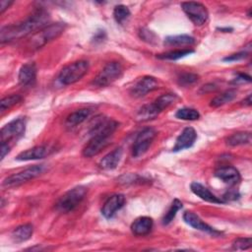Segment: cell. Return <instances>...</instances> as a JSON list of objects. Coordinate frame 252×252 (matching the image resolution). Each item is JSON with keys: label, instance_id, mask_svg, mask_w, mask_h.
Wrapping results in <instances>:
<instances>
[{"label": "cell", "instance_id": "6da1fadb", "mask_svg": "<svg viewBox=\"0 0 252 252\" xmlns=\"http://www.w3.org/2000/svg\"><path fill=\"white\" fill-rule=\"evenodd\" d=\"M48 21L49 14L47 11L42 8L37 9L25 21L3 27L0 31V41L1 43H4L22 38L37 29L40 30L44 28L47 26Z\"/></svg>", "mask_w": 252, "mask_h": 252}, {"label": "cell", "instance_id": "7a4b0ae2", "mask_svg": "<svg viewBox=\"0 0 252 252\" xmlns=\"http://www.w3.org/2000/svg\"><path fill=\"white\" fill-rule=\"evenodd\" d=\"M177 99V95L172 93L164 94L158 96L155 101L142 106L137 114L136 118L139 121H149L156 118L162 110L173 104Z\"/></svg>", "mask_w": 252, "mask_h": 252}, {"label": "cell", "instance_id": "3957f363", "mask_svg": "<svg viewBox=\"0 0 252 252\" xmlns=\"http://www.w3.org/2000/svg\"><path fill=\"white\" fill-rule=\"evenodd\" d=\"M87 191V188L82 185L76 186L68 190L59 198V200L55 204L56 211L64 214L74 211L84 200Z\"/></svg>", "mask_w": 252, "mask_h": 252}, {"label": "cell", "instance_id": "277c9868", "mask_svg": "<svg viewBox=\"0 0 252 252\" xmlns=\"http://www.w3.org/2000/svg\"><path fill=\"white\" fill-rule=\"evenodd\" d=\"M89 62L86 60H78L65 66L58 75V81L64 85H72L81 80L89 71Z\"/></svg>", "mask_w": 252, "mask_h": 252}, {"label": "cell", "instance_id": "5b68a950", "mask_svg": "<svg viewBox=\"0 0 252 252\" xmlns=\"http://www.w3.org/2000/svg\"><path fill=\"white\" fill-rule=\"evenodd\" d=\"M45 170H46L45 164L32 165L20 172L14 173V174L6 177L2 182V186L4 188H12V187L20 186V185L28 182L29 180L39 176Z\"/></svg>", "mask_w": 252, "mask_h": 252}, {"label": "cell", "instance_id": "8992f818", "mask_svg": "<svg viewBox=\"0 0 252 252\" xmlns=\"http://www.w3.org/2000/svg\"><path fill=\"white\" fill-rule=\"evenodd\" d=\"M123 73V66L117 61L108 62L99 73L94 78L92 85L96 88H104L115 82L121 77Z\"/></svg>", "mask_w": 252, "mask_h": 252}, {"label": "cell", "instance_id": "52a82bcc", "mask_svg": "<svg viewBox=\"0 0 252 252\" xmlns=\"http://www.w3.org/2000/svg\"><path fill=\"white\" fill-rule=\"evenodd\" d=\"M66 29L65 23H55L45 26L40 29L39 32L34 33L31 39L32 46L33 48H40L47 42L57 38Z\"/></svg>", "mask_w": 252, "mask_h": 252}, {"label": "cell", "instance_id": "ba28073f", "mask_svg": "<svg viewBox=\"0 0 252 252\" xmlns=\"http://www.w3.org/2000/svg\"><path fill=\"white\" fill-rule=\"evenodd\" d=\"M27 121L25 117H18L7 123L1 128L0 137L1 142H10L11 140H17L21 138L26 131Z\"/></svg>", "mask_w": 252, "mask_h": 252}, {"label": "cell", "instance_id": "9c48e42d", "mask_svg": "<svg viewBox=\"0 0 252 252\" xmlns=\"http://www.w3.org/2000/svg\"><path fill=\"white\" fill-rule=\"evenodd\" d=\"M181 8L191 22L196 26L204 25L209 17L208 10L206 7L199 2H182Z\"/></svg>", "mask_w": 252, "mask_h": 252}, {"label": "cell", "instance_id": "30bf717a", "mask_svg": "<svg viewBox=\"0 0 252 252\" xmlns=\"http://www.w3.org/2000/svg\"><path fill=\"white\" fill-rule=\"evenodd\" d=\"M157 136V132L152 127H147L143 129L138 136L136 137V140L132 147V155L135 158H138L140 156H143L153 143L154 139Z\"/></svg>", "mask_w": 252, "mask_h": 252}, {"label": "cell", "instance_id": "8fae6325", "mask_svg": "<svg viewBox=\"0 0 252 252\" xmlns=\"http://www.w3.org/2000/svg\"><path fill=\"white\" fill-rule=\"evenodd\" d=\"M110 144V136L94 135L91 136L90 141L83 149V156L85 158H92L98 155L103 149Z\"/></svg>", "mask_w": 252, "mask_h": 252}, {"label": "cell", "instance_id": "7c38bea8", "mask_svg": "<svg viewBox=\"0 0 252 252\" xmlns=\"http://www.w3.org/2000/svg\"><path fill=\"white\" fill-rule=\"evenodd\" d=\"M158 88V83L155 77L144 76L138 80L130 90V94L134 97H142Z\"/></svg>", "mask_w": 252, "mask_h": 252}, {"label": "cell", "instance_id": "4fadbf2b", "mask_svg": "<svg viewBox=\"0 0 252 252\" xmlns=\"http://www.w3.org/2000/svg\"><path fill=\"white\" fill-rule=\"evenodd\" d=\"M197 139V133L194 128L186 127L182 130L179 136L176 138L175 145L172 148V152L177 153L185 149L191 148Z\"/></svg>", "mask_w": 252, "mask_h": 252}, {"label": "cell", "instance_id": "5bb4252c", "mask_svg": "<svg viewBox=\"0 0 252 252\" xmlns=\"http://www.w3.org/2000/svg\"><path fill=\"white\" fill-rule=\"evenodd\" d=\"M125 204V196L123 194H114L110 196L103 204L101 214L105 219H111L114 217L117 211H119Z\"/></svg>", "mask_w": 252, "mask_h": 252}, {"label": "cell", "instance_id": "9a60e30c", "mask_svg": "<svg viewBox=\"0 0 252 252\" xmlns=\"http://www.w3.org/2000/svg\"><path fill=\"white\" fill-rule=\"evenodd\" d=\"M37 69L33 62L24 64L19 71L18 80L23 87H32L36 81Z\"/></svg>", "mask_w": 252, "mask_h": 252}, {"label": "cell", "instance_id": "2e32d148", "mask_svg": "<svg viewBox=\"0 0 252 252\" xmlns=\"http://www.w3.org/2000/svg\"><path fill=\"white\" fill-rule=\"evenodd\" d=\"M215 176L229 186H234L241 180L239 171L235 167L229 165L219 167L215 171Z\"/></svg>", "mask_w": 252, "mask_h": 252}, {"label": "cell", "instance_id": "e0dca14e", "mask_svg": "<svg viewBox=\"0 0 252 252\" xmlns=\"http://www.w3.org/2000/svg\"><path fill=\"white\" fill-rule=\"evenodd\" d=\"M50 153H51V150L47 146H35L33 148H31V149L21 152L16 157V160L27 161V160L40 159V158L47 157Z\"/></svg>", "mask_w": 252, "mask_h": 252}, {"label": "cell", "instance_id": "ac0fdd59", "mask_svg": "<svg viewBox=\"0 0 252 252\" xmlns=\"http://www.w3.org/2000/svg\"><path fill=\"white\" fill-rule=\"evenodd\" d=\"M183 220L187 224H189L190 226H192L198 230L208 232L211 234H219L220 233L218 230H216L215 228L210 226L208 223L203 221L198 215H196L195 213H193L191 211H186L183 214Z\"/></svg>", "mask_w": 252, "mask_h": 252}, {"label": "cell", "instance_id": "d6986e66", "mask_svg": "<svg viewBox=\"0 0 252 252\" xmlns=\"http://www.w3.org/2000/svg\"><path fill=\"white\" fill-rule=\"evenodd\" d=\"M191 191L198 196L199 198H201L202 200L209 202V203H214V204H223L224 202L222 201V199L217 197L215 194H213L207 187H205L204 185H202L199 182H192L190 185Z\"/></svg>", "mask_w": 252, "mask_h": 252}, {"label": "cell", "instance_id": "ffe728a7", "mask_svg": "<svg viewBox=\"0 0 252 252\" xmlns=\"http://www.w3.org/2000/svg\"><path fill=\"white\" fill-rule=\"evenodd\" d=\"M154 225V221L149 217H140L136 219L131 224V231L134 235L143 236L152 230Z\"/></svg>", "mask_w": 252, "mask_h": 252}, {"label": "cell", "instance_id": "44dd1931", "mask_svg": "<svg viewBox=\"0 0 252 252\" xmlns=\"http://www.w3.org/2000/svg\"><path fill=\"white\" fill-rule=\"evenodd\" d=\"M92 112H93L92 108H81L72 112L67 116L65 120V126L67 128H74L78 126L79 124L87 120L92 114Z\"/></svg>", "mask_w": 252, "mask_h": 252}, {"label": "cell", "instance_id": "7402d4cb", "mask_svg": "<svg viewBox=\"0 0 252 252\" xmlns=\"http://www.w3.org/2000/svg\"><path fill=\"white\" fill-rule=\"evenodd\" d=\"M122 149L121 148H117L115 150H113L112 152L108 153L106 156H104L100 161H99V166L102 168V169H105V170H109V169H114L121 158H122Z\"/></svg>", "mask_w": 252, "mask_h": 252}, {"label": "cell", "instance_id": "603a6c76", "mask_svg": "<svg viewBox=\"0 0 252 252\" xmlns=\"http://www.w3.org/2000/svg\"><path fill=\"white\" fill-rule=\"evenodd\" d=\"M33 232V226L31 223H25L17 226L11 233V238L16 243H22L29 240Z\"/></svg>", "mask_w": 252, "mask_h": 252}, {"label": "cell", "instance_id": "cb8c5ba5", "mask_svg": "<svg viewBox=\"0 0 252 252\" xmlns=\"http://www.w3.org/2000/svg\"><path fill=\"white\" fill-rule=\"evenodd\" d=\"M195 38L188 34L169 35L164 38L163 44L165 46H190L195 43Z\"/></svg>", "mask_w": 252, "mask_h": 252}, {"label": "cell", "instance_id": "d4e9b609", "mask_svg": "<svg viewBox=\"0 0 252 252\" xmlns=\"http://www.w3.org/2000/svg\"><path fill=\"white\" fill-rule=\"evenodd\" d=\"M251 143V133L250 132H237L230 135L226 139V145L230 147L248 145Z\"/></svg>", "mask_w": 252, "mask_h": 252}, {"label": "cell", "instance_id": "484cf974", "mask_svg": "<svg viewBox=\"0 0 252 252\" xmlns=\"http://www.w3.org/2000/svg\"><path fill=\"white\" fill-rule=\"evenodd\" d=\"M236 96V91L235 90H227L223 93H221L220 94L215 96L212 100H211V106L213 107H219L221 106L227 102H230L231 100L234 99V97Z\"/></svg>", "mask_w": 252, "mask_h": 252}, {"label": "cell", "instance_id": "4316f807", "mask_svg": "<svg viewBox=\"0 0 252 252\" xmlns=\"http://www.w3.org/2000/svg\"><path fill=\"white\" fill-rule=\"evenodd\" d=\"M182 207H183L182 202H180L178 199H174V200L172 201V203H171L169 209L167 210V212L165 213V215H164L163 218H162V224H163V225L169 224V223L173 220V219L175 218L177 212H178L180 209H182Z\"/></svg>", "mask_w": 252, "mask_h": 252}, {"label": "cell", "instance_id": "83f0119b", "mask_svg": "<svg viewBox=\"0 0 252 252\" xmlns=\"http://www.w3.org/2000/svg\"><path fill=\"white\" fill-rule=\"evenodd\" d=\"M194 51L191 49H179V50H172L168 51L162 54L157 55L158 59L162 60H178L180 58H183L189 54H192Z\"/></svg>", "mask_w": 252, "mask_h": 252}, {"label": "cell", "instance_id": "f1b7e54d", "mask_svg": "<svg viewBox=\"0 0 252 252\" xmlns=\"http://www.w3.org/2000/svg\"><path fill=\"white\" fill-rule=\"evenodd\" d=\"M176 118L182 119V120H197L200 118V113L198 110L190 107H183L176 111L175 113Z\"/></svg>", "mask_w": 252, "mask_h": 252}, {"label": "cell", "instance_id": "f546056e", "mask_svg": "<svg viewBox=\"0 0 252 252\" xmlns=\"http://www.w3.org/2000/svg\"><path fill=\"white\" fill-rule=\"evenodd\" d=\"M130 10L125 5H117L113 10V17L116 23L123 25L130 17Z\"/></svg>", "mask_w": 252, "mask_h": 252}, {"label": "cell", "instance_id": "4dcf8cb0", "mask_svg": "<svg viewBox=\"0 0 252 252\" xmlns=\"http://www.w3.org/2000/svg\"><path fill=\"white\" fill-rule=\"evenodd\" d=\"M199 81V76L195 73H181L177 79V82L182 87H190Z\"/></svg>", "mask_w": 252, "mask_h": 252}, {"label": "cell", "instance_id": "1f68e13d", "mask_svg": "<svg viewBox=\"0 0 252 252\" xmlns=\"http://www.w3.org/2000/svg\"><path fill=\"white\" fill-rule=\"evenodd\" d=\"M23 99V97L20 95V94H11V95H8L4 98L1 99V102H0V109L1 111H5L9 108H11L12 106L18 104L19 102H21Z\"/></svg>", "mask_w": 252, "mask_h": 252}, {"label": "cell", "instance_id": "d6a6232c", "mask_svg": "<svg viewBox=\"0 0 252 252\" xmlns=\"http://www.w3.org/2000/svg\"><path fill=\"white\" fill-rule=\"evenodd\" d=\"M252 240L250 237H239L232 242V249L234 250H247L251 248Z\"/></svg>", "mask_w": 252, "mask_h": 252}, {"label": "cell", "instance_id": "836d02e7", "mask_svg": "<svg viewBox=\"0 0 252 252\" xmlns=\"http://www.w3.org/2000/svg\"><path fill=\"white\" fill-rule=\"evenodd\" d=\"M139 36L143 40H145V41H147L149 43H152V44L156 43L157 39H158L157 35L152 31H150L148 29H141L140 32H139Z\"/></svg>", "mask_w": 252, "mask_h": 252}, {"label": "cell", "instance_id": "e575fe53", "mask_svg": "<svg viewBox=\"0 0 252 252\" xmlns=\"http://www.w3.org/2000/svg\"><path fill=\"white\" fill-rule=\"evenodd\" d=\"M248 56V53L243 51V52H238V53H234V54H231V55H228L226 57L223 58V61H226V62H233V61H239V60H242L244 58H246Z\"/></svg>", "mask_w": 252, "mask_h": 252}, {"label": "cell", "instance_id": "d590c367", "mask_svg": "<svg viewBox=\"0 0 252 252\" xmlns=\"http://www.w3.org/2000/svg\"><path fill=\"white\" fill-rule=\"evenodd\" d=\"M239 198V193L237 190L235 189H229L228 191H226L223 196H222V201L226 202V201H232V200H236Z\"/></svg>", "mask_w": 252, "mask_h": 252}, {"label": "cell", "instance_id": "8d00e7d4", "mask_svg": "<svg viewBox=\"0 0 252 252\" xmlns=\"http://www.w3.org/2000/svg\"><path fill=\"white\" fill-rule=\"evenodd\" d=\"M251 82V78L250 76L243 74V73H239L236 75V77L233 79L232 83L234 84H242V83H250Z\"/></svg>", "mask_w": 252, "mask_h": 252}, {"label": "cell", "instance_id": "74e56055", "mask_svg": "<svg viewBox=\"0 0 252 252\" xmlns=\"http://www.w3.org/2000/svg\"><path fill=\"white\" fill-rule=\"evenodd\" d=\"M106 37V34H105V32L103 30H99L97 31L95 33H94V36L93 38V40L97 43V42H102Z\"/></svg>", "mask_w": 252, "mask_h": 252}, {"label": "cell", "instance_id": "f35d334b", "mask_svg": "<svg viewBox=\"0 0 252 252\" xmlns=\"http://www.w3.org/2000/svg\"><path fill=\"white\" fill-rule=\"evenodd\" d=\"M0 151H1V160L5 158V156L10 152V146L8 143L6 142H1V148H0Z\"/></svg>", "mask_w": 252, "mask_h": 252}, {"label": "cell", "instance_id": "ab89813d", "mask_svg": "<svg viewBox=\"0 0 252 252\" xmlns=\"http://www.w3.org/2000/svg\"><path fill=\"white\" fill-rule=\"evenodd\" d=\"M13 4V1H8V0H1L0 1V13L3 14L6 9H8L11 5Z\"/></svg>", "mask_w": 252, "mask_h": 252}, {"label": "cell", "instance_id": "60d3db41", "mask_svg": "<svg viewBox=\"0 0 252 252\" xmlns=\"http://www.w3.org/2000/svg\"><path fill=\"white\" fill-rule=\"evenodd\" d=\"M251 102H252V100H251V94H248V96H247L245 99L242 100V104H243V105H246V106H250V105H251Z\"/></svg>", "mask_w": 252, "mask_h": 252}]
</instances>
